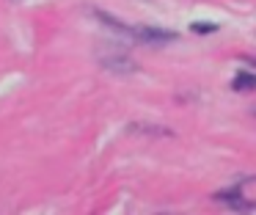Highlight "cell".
Here are the masks:
<instances>
[{"label":"cell","mask_w":256,"mask_h":215,"mask_svg":"<svg viewBox=\"0 0 256 215\" xmlns=\"http://www.w3.org/2000/svg\"><path fill=\"white\" fill-rule=\"evenodd\" d=\"M132 39H138V42H168V39H174V33L168 31H160V28H132Z\"/></svg>","instance_id":"obj_1"},{"label":"cell","mask_w":256,"mask_h":215,"mask_svg":"<svg viewBox=\"0 0 256 215\" xmlns=\"http://www.w3.org/2000/svg\"><path fill=\"white\" fill-rule=\"evenodd\" d=\"M190 31H196V33H212V31H218V25H212V22H193V25H190Z\"/></svg>","instance_id":"obj_4"},{"label":"cell","mask_w":256,"mask_h":215,"mask_svg":"<svg viewBox=\"0 0 256 215\" xmlns=\"http://www.w3.org/2000/svg\"><path fill=\"white\" fill-rule=\"evenodd\" d=\"M102 66L110 72H118V75H130L135 72V64L130 58H102Z\"/></svg>","instance_id":"obj_2"},{"label":"cell","mask_w":256,"mask_h":215,"mask_svg":"<svg viewBox=\"0 0 256 215\" xmlns=\"http://www.w3.org/2000/svg\"><path fill=\"white\" fill-rule=\"evenodd\" d=\"M254 113H256V110H254Z\"/></svg>","instance_id":"obj_5"},{"label":"cell","mask_w":256,"mask_h":215,"mask_svg":"<svg viewBox=\"0 0 256 215\" xmlns=\"http://www.w3.org/2000/svg\"><path fill=\"white\" fill-rule=\"evenodd\" d=\"M234 88H237V91H245V88H256V75H250V72H242V75H237V80H234Z\"/></svg>","instance_id":"obj_3"}]
</instances>
